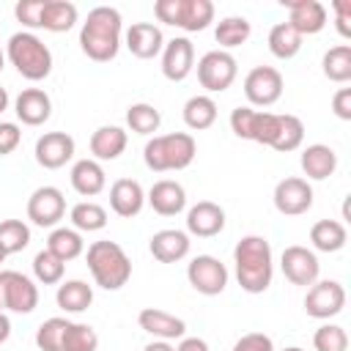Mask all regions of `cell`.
<instances>
[{"label": "cell", "mask_w": 351, "mask_h": 351, "mask_svg": "<svg viewBox=\"0 0 351 351\" xmlns=\"http://www.w3.org/2000/svg\"><path fill=\"white\" fill-rule=\"evenodd\" d=\"M66 214V197L58 186H38L27 197V219L38 228H55Z\"/></svg>", "instance_id": "8fae6325"}, {"label": "cell", "mask_w": 351, "mask_h": 351, "mask_svg": "<svg viewBox=\"0 0 351 351\" xmlns=\"http://www.w3.org/2000/svg\"><path fill=\"white\" fill-rule=\"evenodd\" d=\"M121 33H123V19L118 8L96 5L93 11H88V19L80 27V47L90 60L107 63L121 49Z\"/></svg>", "instance_id": "6da1fadb"}, {"label": "cell", "mask_w": 351, "mask_h": 351, "mask_svg": "<svg viewBox=\"0 0 351 351\" xmlns=\"http://www.w3.org/2000/svg\"><path fill=\"white\" fill-rule=\"evenodd\" d=\"M236 280L247 293H263L274 277L271 244L263 236H244L233 250Z\"/></svg>", "instance_id": "7a4b0ae2"}, {"label": "cell", "mask_w": 351, "mask_h": 351, "mask_svg": "<svg viewBox=\"0 0 351 351\" xmlns=\"http://www.w3.org/2000/svg\"><path fill=\"white\" fill-rule=\"evenodd\" d=\"M69 318H47L38 329H36V346L41 351H60L63 348V337H66V329H69Z\"/></svg>", "instance_id": "60d3db41"}, {"label": "cell", "mask_w": 351, "mask_h": 351, "mask_svg": "<svg viewBox=\"0 0 351 351\" xmlns=\"http://www.w3.org/2000/svg\"><path fill=\"white\" fill-rule=\"evenodd\" d=\"M332 112L340 121H351V88H340L332 96Z\"/></svg>", "instance_id": "681fc988"}, {"label": "cell", "mask_w": 351, "mask_h": 351, "mask_svg": "<svg viewBox=\"0 0 351 351\" xmlns=\"http://www.w3.org/2000/svg\"><path fill=\"white\" fill-rule=\"evenodd\" d=\"M214 121H217V104H214L211 96L197 93V96L186 99V104H184V123L192 132H203V129L214 126Z\"/></svg>", "instance_id": "1f68e13d"}, {"label": "cell", "mask_w": 351, "mask_h": 351, "mask_svg": "<svg viewBox=\"0 0 351 351\" xmlns=\"http://www.w3.org/2000/svg\"><path fill=\"white\" fill-rule=\"evenodd\" d=\"M126 49L140 60H151L165 49V36L154 22H134L126 30Z\"/></svg>", "instance_id": "44dd1931"}, {"label": "cell", "mask_w": 351, "mask_h": 351, "mask_svg": "<svg viewBox=\"0 0 351 351\" xmlns=\"http://www.w3.org/2000/svg\"><path fill=\"white\" fill-rule=\"evenodd\" d=\"M5 107H8V90L0 85V112H5Z\"/></svg>", "instance_id": "db71d44e"}, {"label": "cell", "mask_w": 351, "mask_h": 351, "mask_svg": "<svg viewBox=\"0 0 351 351\" xmlns=\"http://www.w3.org/2000/svg\"><path fill=\"white\" fill-rule=\"evenodd\" d=\"M214 22V3L211 0H181V14H178V25L186 33H197L206 30Z\"/></svg>", "instance_id": "4dcf8cb0"}, {"label": "cell", "mask_w": 351, "mask_h": 351, "mask_svg": "<svg viewBox=\"0 0 351 351\" xmlns=\"http://www.w3.org/2000/svg\"><path fill=\"white\" fill-rule=\"evenodd\" d=\"M282 5L288 8V25L304 38V36H315L326 27V8L318 0H282Z\"/></svg>", "instance_id": "9a60e30c"}, {"label": "cell", "mask_w": 351, "mask_h": 351, "mask_svg": "<svg viewBox=\"0 0 351 351\" xmlns=\"http://www.w3.org/2000/svg\"><path fill=\"white\" fill-rule=\"evenodd\" d=\"M85 261H88L93 282L104 291H118L132 277V261H129V255L123 252V247L118 241H107V239L93 241L88 247Z\"/></svg>", "instance_id": "3957f363"}, {"label": "cell", "mask_w": 351, "mask_h": 351, "mask_svg": "<svg viewBox=\"0 0 351 351\" xmlns=\"http://www.w3.org/2000/svg\"><path fill=\"white\" fill-rule=\"evenodd\" d=\"M38 304V288L36 282L22 274V271H14V269H5L3 271V310H11V313H33Z\"/></svg>", "instance_id": "7c38bea8"}, {"label": "cell", "mask_w": 351, "mask_h": 351, "mask_svg": "<svg viewBox=\"0 0 351 351\" xmlns=\"http://www.w3.org/2000/svg\"><path fill=\"white\" fill-rule=\"evenodd\" d=\"M233 351H274V343L263 332H247V335H241L236 340Z\"/></svg>", "instance_id": "bcb514c9"}, {"label": "cell", "mask_w": 351, "mask_h": 351, "mask_svg": "<svg viewBox=\"0 0 351 351\" xmlns=\"http://www.w3.org/2000/svg\"><path fill=\"white\" fill-rule=\"evenodd\" d=\"M282 74L274 66H255L244 77V96L252 107H271L282 96Z\"/></svg>", "instance_id": "30bf717a"}, {"label": "cell", "mask_w": 351, "mask_h": 351, "mask_svg": "<svg viewBox=\"0 0 351 351\" xmlns=\"http://www.w3.org/2000/svg\"><path fill=\"white\" fill-rule=\"evenodd\" d=\"M173 351H208V343L203 337H181L178 346H173Z\"/></svg>", "instance_id": "f907efd6"}, {"label": "cell", "mask_w": 351, "mask_h": 351, "mask_svg": "<svg viewBox=\"0 0 351 351\" xmlns=\"http://www.w3.org/2000/svg\"><path fill=\"white\" fill-rule=\"evenodd\" d=\"M324 74L332 82H348L351 80V47L348 44H337V47L326 49Z\"/></svg>", "instance_id": "74e56055"}, {"label": "cell", "mask_w": 351, "mask_h": 351, "mask_svg": "<svg viewBox=\"0 0 351 351\" xmlns=\"http://www.w3.org/2000/svg\"><path fill=\"white\" fill-rule=\"evenodd\" d=\"M222 228H225V211L211 200H200L186 211V230L197 239H211L222 233Z\"/></svg>", "instance_id": "ffe728a7"}, {"label": "cell", "mask_w": 351, "mask_h": 351, "mask_svg": "<svg viewBox=\"0 0 351 351\" xmlns=\"http://www.w3.org/2000/svg\"><path fill=\"white\" fill-rule=\"evenodd\" d=\"M239 74V63L230 52L225 49H211L197 60V82L208 90V93H222L233 85Z\"/></svg>", "instance_id": "8992f818"}, {"label": "cell", "mask_w": 351, "mask_h": 351, "mask_svg": "<svg viewBox=\"0 0 351 351\" xmlns=\"http://www.w3.org/2000/svg\"><path fill=\"white\" fill-rule=\"evenodd\" d=\"M252 33V25L244 19V16H225L217 22L214 27V38L219 47L225 49H233V47H241Z\"/></svg>", "instance_id": "d590c367"}, {"label": "cell", "mask_w": 351, "mask_h": 351, "mask_svg": "<svg viewBox=\"0 0 351 351\" xmlns=\"http://www.w3.org/2000/svg\"><path fill=\"white\" fill-rule=\"evenodd\" d=\"M55 302L63 313H82L93 302V288L85 280H66V282L58 285Z\"/></svg>", "instance_id": "f1b7e54d"}, {"label": "cell", "mask_w": 351, "mask_h": 351, "mask_svg": "<svg viewBox=\"0 0 351 351\" xmlns=\"http://www.w3.org/2000/svg\"><path fill=\"white\" fill-rule=\"evenodd\" d=\"M63 271H66V263L58 255H52L49 250L36 252V258H33V277L41 285H58L63 280Z\"/></svg>", "instance_id": "ab89813d"}, {"label": "cell", "mask_w": 351, "mask_h": 351, "mask_svg": "<svg viewBox=\"0 0 351 351\" xmlns=\"http://www.w3.org/2000/svg\"><path fill=\"white\" fill-rule=\"evenodd\" d=\"M74 230H82V233H93V230H101L107 225V211L93 203V200H82L77 206H71V214H69Z\"/></svg>", "instance_id": "8d00e7d4"}, {"label": "cell", "mask_w": 351, "mask_h": 351, "mask_svg": "<svg viewBox=\"0 0 351 351\" xmlns=\"http://www.w3.org/2000/svg\"><path fill=\"white\" fill-rule=\"evenodd\" d=\"M332 8L337 11V33L343 36V38H348L351 36V0H335L332 3Z\"/></svg>", "instance_id": "c3c4849f"}, {"label": "cell", "mask_w": 351, "mask_h": 351, "mask_svg": "<svg viewBox=\"0 0 351 351\" xmlns=\"http://www.w3.org/2000/svg\"><path fill=\"white\" fill-rule=\"evenodd\" d=\"M74 156V137L66 132H47L36 140V162L47 170H60Z\"/></svg>", "instance_id": "e0dca14e"}, {"label": "cell", "mask_w": 351, "mask_h": 351, "mask_svg": "<svg viewBox=\"0 0 351 351\" xmlns=\"http://www.w3.org/2000/svg\"><path fill=\"white\" fill-rule=\"evenodd\" d=\"M8 337H11V321H8V315L0 310V346H3Z\"/></svg>", "instance_id": "816d5d0a"}, {"label": "cell", "mask_w": 351, "mask_h": 351, "mask_svg": "<svg viewBox=\"0 0 351 351\" xmlns=\"http://www.w3.org/2000/svg\"><path fill=\"white\" fill-rule=\"evenodd\" d=\"M14 112L25 126H41L52 115V99L41 88H25L14 101Z\"/></svg>", "instance_id": "d6986e66"}, {"label": "cell", "mask_w": 351, "mask_h": 351, "mask_svg": "<svg viewBox=\"0 0 351 351\" xmlns=\"http://www.w3.org/2000/svg\"><path fill=\"white\" fill-rule=\"evenodd\" d=\"M145 206V192L140 186V181L134 178H118L112 186H110V208L123 217V219H132L143 211Z\"/></svg>", "instance_id": "603a6c76"}, {"label": "cell", "mask_w": 351, "mask_h": 351, "mask_svg": "<svg viewBox=\"0 0 351 351\" xmlns=\"http://www.w3.org/2000/svg\"><path fill=\"white\" fill-rule=\"evenodd\" d=\"M47 250L66 263V261H74V258L82 255L85 241H82L80 230H74V228H55L47 239Z\"/></svg>", "instance_id": "d6a6232c"}, {"label": "cell", "mask_w": 351, "mask_h": 351, "mask_svg": "<svg viewBox=\"0 0 351 351\" xmlns=\"http://www.w3.org/2000/svg\"><path fill=\"white\" fill-rule=\"evenodd\" d=\"M3 66H5V52L0 49V71H3Z\"/></svg>", "instance_id": "9f6ffc18"}, {"label": "cell", "mask_w": 351, "mask_h": 351, "mask_svg": "<svg viewBox=\"0 0 351 351\" xmlns=\"http://www.w3.org/2000/svg\"><path fill=\"white\" fill-rule=\"evenodd\" d=\"M280 269L285 274L288 282L293 285H313L318 280V271H321V263L315 258L313 250L302 247V244H291L282 250V258H280Z\"/></svg>", "instance_id": "4fadbf2b"}, {"label": "cell", "mask_w": 351, "mask_h": 351, "mask_svg": "<svg viewBox=\"0 0 351 351\" xmlns=\"http://www.w3.org/2000/svg\"><path fill=\"white\" fill-rule=\"evenodd\" d=\"M162 123V115L154 104H145V101H137L126 110V126L134 132V134H154Z\"/></svg>", "instance_id": "f35d334b"}, {"label": "cell", "mask_w": 351, "mask_h": 351, "mask_svg": "<svg viewBox=\"0 0 351 351\" xmlns=\"http://www.w3.org/2000/svg\"><path fill=\"white\" fill-rule=\"evenodd\" d=\"M0 310H3V271H0Z\"/></svg>", "instance_id": "11a10c76"}, {"label": "cell", "mask_w": 351, "mask_h": 351, "mask_svg": "<svg viewBox=\"0 0 351 351\" xmlns=\"http://www.w3.org/2000/svg\"><path fill=\"white\" fill-rule=\"evenodd\" d=\"M274 208L285 217H299L304 211H310L313 206V186L304 181V178H296V176H288L282 181H277L274 186Z\"/></svg>", "instance_id": "5bb4252c"}, {"label": "cell", "mask_w": 351, "mask_h": 351, "mask_svg": "<svg viewBox=\"0 0 351 351\" xmlns=\"http://www.w3.org/2000/svg\"><path fill=\"white\" fill-rule=\"evenodd\" d=\"M145 200H148V206L159 217H176V214H181L186 208V192H184V186L178 181H170V178L156 181L148 189Z\"/></svg>", "instance_id": "7402d4cb"}, {"label": "cell", "mask_w": 351, "mask_h": 351, "mask_svg": "<svg viewBox=\"0 0 351 351\" xmlns=\"http://www.w3.org/2000/svg\"><path fill=\"white\" fill-rule=\"evenodd\" d=\"M302 170L307 178L324 181L337 170V154L324 143H313L302 151Z\"/></svg>", "instance_id": "4316f807"}, {"label": "cell", "mask_w": 351, "mask_h": 351, "mask_svg": "<svg viewBox=\"0 0 351 351\" xmlns=\"http://www.w3.org/2000/svg\"><path fill=\"white\" fill-rule=\"evenodd\" d=\"M99 348V335L88 324H69L63 348L60 351H96Z\"/></svg>", "instance_id": "7bdbcfd3"}, {"label": "cell", "mask_w": 351, "mask_h": 351, "mask_svg": "<svg viewBox=\"0 0 351 351\" xmlns=\"http://www.w3.org/2000/svg\"><path fill=\"white\" fill-rule=\"evenodd\" d=\"M69 178H71L74 192L82 195V197H93V195H99V192L107 186L104 167H101L96 159H80V162H74Z\"/></svg>", "instance_id": "484cf974"}, {"label": "cell", "mask_w": 351, "mask_h": 351, "mask_svg": "<svg viewBox=\"0 0 351 351\" xmlns=\"http://www.w3.org/2000/svg\"><path fill=\"white\" fill-rule=\"evenodd\" d=\"M195 69V47L189 38L184 36H176L165 44L162 49V74L170 80V82H181L192 74Z\"/></svg>", "instance_id": "2e32d148"}, {"label": "cell", "mask_w": 351, "mask_h": 351, "mask_svg": "<svg viewBox=\"0 0 351 351\" xmlns=\"http://www.w3.org/2000/svg\"><path fill=\"white\" fill-rule=\"evenodd\" d=\"M282 351H304V348H299V346H288V348H282Z\"/></svg>", "instance_id": "6f0895ef"}, {"label": "cell", "mask_w": 351, "mask_h": 351, "mask_svg": "<svg viewBox=\"0 0 351 351\" xmlns=\"http://www.w3.org/2000/svg\"><path fill=\"white\" fill-rule=\"evenodd\" d=\"M343 307H346V288H343L337 280H315V282L307 288L304 313H307L310 318L326 321V318L343 313Z\"/></svg>", "instance_id": "9c48e42d"}, {"label": "cell", "mask_w": 351, "mask_h": 351, "mask_svg": "<svg viewBox=\"0 0 351 351\" xmlns=\"http://www.w3.org/2000/svg\"><path fill=\"white\" fill-rule=\"evenodd\" d=\"M302 49V36L288 25V22H277L269 30V52L280 60H291L296 52Z\"/></svg>", "instance_id": "e575fe53"}, {"label": "cell", "mask_w": 351, "mask_h": 351, "mask_svg": "<svg viewBox=\"0 0 351 351\" xmlns=\"http://www.w3.org/2000/svg\"><path fill=\"white\" fill-rule=\"evenodd\" d=\"M126 132L121 126H99L90 134V154L96 162H112L126 151Z\"/></svg>", "instance_id": "d4e9b609"}, {"label": "cell", "mask_w": 351, "mask_h": 351, "mask_svg": "<svg viewBox=\"0 0 351 351\" xmlns=\"http://www.w3.org/2000/svg\"><path fill=\"white\" fill-rule=\"evenodd\" d=\"M148 250L159 263H178V261H184L189 255V236L184 230L165 228V230L151 236Z\"/></svg>", "instance_id": "cb8c5ba5"}, {"label": "cell", "mask_w": 351, "mask_h": 351, "mask_svg": "<svg viewBox=\"0 0 351 351\" xmlns=\"http://www.w3.org/2000/svg\"><path fill=\"white\" fill-rule=\"evenodd\" d=\"M197 154V143L189 132H173V134H154V140L145 143L143 159L148 170L167 173V170H184L192 165Z\"/></svg>", "instance_id": "277c9868"}, {"label": "cell", "mask_w": 351, "mask_h": 351, "mask_svg": "<svg viewBox=\"0 0 351 351\" xmlns=\"http://www.w3.org/2000/svg\"><path fill=\"white\" fill-rule=\"evenodd\" d=\"M228 266L219 261V258H214V255H197V258H192L189 261V266H186V280H189V285L197 291V293H203V296H217V293H222L225 291V285H228Z\"/></svg>", "instance_id": "ba28073f"}, {"label": "cell", "mask_w": 351, "mask_h": 351, "mask_svg": "<svg viewBox=\"0 0 351 351\" xmlns=\"http://www.w3.org/2000/svg\"><path fill=\"white\" fill-rule=\"evenodd\" d=\"M302 140H304V123L296 115H277V132H274V140L269 148L288 154V151H296L302 145Z\"/></svg>", "instance_id": "836d02e7"}, {"label": "cell", "mask_w": 351, "mask_h": 351, "mask_svg": "<svg viewBox=\"0 0 351 351\" xmlns=\"http://www.w3.org/2000/svg\"><path fill=\"white\" fill-rule=\"evenodd\" d=\"M313 348L315 351H348V335L337 324H324L313 335Z\"/></svg>", "instance_id": "ee69618b"}, {"label": "cell", "mask_w": 351, "mask_h": 351, "mask_svg": "<svg viewBox=\"0 0 351 351\" xmlns=\"http://www.w3.org/2000/svg\"><path fill=\"white\" fill-rule=\"evenodd\" d=\"M3 261H5V252H3V247H0V263H3Z\"/></svg>", "instance_id": "680465c9"}, {"label": "cell", "mask_w": 351, "mask_h": 351, "mask_svg": "<svg viewBox=\"0 0 351 351\" xmlns=\"http://www.w3.org/2000/svg\"><path fill=\"white\" fill-rule=\"evenodd\" d=\"M77 22V5L69 0H44L41 27L49 33H66Z\"/></svg>", "instance_id": "f546056e"}, {"label": "cell", "mask_w": 351, "mask_h": 351, "mask_svg": "<svg viewBox=\"0 0 351 351\" xmlns=\"http://www.w3.org/2000/svg\"><path fill=\"white\" fill-rule=\"evenodd\" d=\"M41 11H44V0H19V3L14 5L16 19H19L25 27H30V30L41 27Z\"/></svg>", "instance_id": "f6af8a7d"}, {"label": "cell", "mask_w": 351, "mask_h": 351, "mask_svg": "<svg viewBox=\"0 0 351 351\" xmlns=\"http://www.w3.org/2000/svg\"><path fill=\"white\" fill-rule=\"evenodd\" d=\"M310 241L318 252H337L346 247L348 233H346V225L337 219H318L310 228Z\"/></svg>", "instance_id": "83f0119b"}, {"label": "cell", "mask_w": 351, "mask_h": 351, "mask_svg": "<svg viewBox=\"0 0 351 351\" xmlns=\"http://www.w3.org/2000/svg\"><path fill=\"white\" fill-rule=\"evenodd\" d=\"M5 58L30 82L47 80L49 71H52V52H49V47L36 33H30V30H19V33H14L8 38Z\"/></svg>", "instance_id": "5b68a950"}, {"label": "cell", "mask_w": 351, "mask_h": 351, "mask_svg": "<svg viewBox=\"0 0 351 351\" xmlns=\"http://www.w3.org/2000/svg\"><path fill=\"white\" fill-rule=\"evenodd\" d=\"M19 143H22L19 126L11 123V121H0V156L14 154V151L19 148Z\"/></svg>", "instance_id": "7dc6e473"}, {"label": "cell", "mask_w": 351, "mask_h": 351, "mask_svg": "<svg viewBox=\"0 0 351 351\" xmlns=\"http://www.w3.org/2000/svg\"><path fill=\"white\" fill-rule=\"evenodd\" d=\"M30 244V228L22 219H3L0 222V247L5 255L22 252Z\"/></svg>", "instance_id": "b9f144b4"}, {"label": "cell", "mask_w": 351, "mask_h": 351, "mask_svg": "<svg viewBox=\"0 0 351 351\" xmlns=\"http://www.w3.org/2000/svg\"><path fill=\"white\" fill-rule=\"evenodd\" d=\"M143 351H173V346H170L167 340H154V343H148Z\"/></svg>", "instance_id": "f5cc1de1"}, {"label": "cell", "mask_w": 351, "mask_h": 351, "mask_svg": "<svg viewBox=\"0 0 351 351\" xmlns=\"http://www.w3.org/2000/svg\"><path fill=\"white\" fill-rule=\"evenodd\" d=\"M230 129L241 140L271 145L274 132H277V112H263V110H252V107H236L230 112Z\"/></svg>", "instance_id": "52a82bcc"}, {"label": "cell", "mask_w": 351, "mask_h": 351, "mask_svg": "<svg viewBox=\"0 0 351 351\" xmlns=\"http://www.w3.org/2000/svg\"><path fill=\"white\" fill-rule=\"evenodd\" d=\"M137 324H140L143 332L154 335L156 340H167V343H170V340L186 337V324H184L178 315L165 313V310H159V307H145V310H140Z\"/></svg>", "instance_id": "ac0fdd59"}]
</instances>
